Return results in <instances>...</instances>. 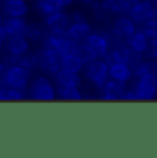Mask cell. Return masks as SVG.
Listing matches in <instances>:
<instances>
[{"label": "cell", "instance_id": "obj_1", "mask_svg": "<svg viewBox=\"0 0 157 158\" xmlns=\"http://www.w3.org/2000/svg\"><path fill=\"white\" fill-rule=\"evenodd\" d=\"M32 80V70L26 69L21 65H8L6 68V72L2 77V81L6 87L17 88V89L25 91L28 89V85Z\"/></svg>", "mask_w": 157, "mask_h": 158}, {"label": "cell", "instance_id": "obj_2", "mask_svg": "<svg viewBox=\"0 0 157 158\" xmlns=\"http://www.w3.org/2000/svg\"><path fill=\"white\" fill-rule=\"evenodd\" d=\"M28 94L35 101L50 102L57 98V88L46 76H37L31 80L28 85Z\"/></svg>", "mask_w": 157, "mask_h": 158}, {"label": "cell", "instance_id": "obj_3", "mask_svg": "<svg viewBox=\"0 0 157 158\" xmlns=\"http://www.w3.org/2000/svg\"><path fill=\"white\" fill-rule=\"evenodd\" d=\"M83 69L87 80L98 88H102V85L109 78V65L102 58H96L91 62L86 63Z\"/></svg>", "mask_w": 157, "mask_h": 158}, {"label": "cell", "instance_id": "obj_4", "mask_svg": "<svg viewBox=\"0 0 157 158\" xmlns=\"http://www.w3.org/2000/svg\"><path fill=\"white\" fill-rule=\"evenodd\" d=\"M134 94L137 101H152L157 96V78L153 74H143L138 77Z\"/></svg>", "mask_w": 157, "mask_h": 158}, {"label": "cell", "instance_id": "obj_5", "mask_svg": "<svg viewBox=\"0 0 157 158\" xmlns=\"http://www.w3.org/2000/svg\"><path fill=\"white\" fill-rule=\"evenodd\" d=\"M37 55V66H40L44 72H47L48 74L54 76L57 72L61 69V63H59V55L55 54L54 51L43 48L39 52H36Z\"/></svg>", "mask_w": 157, "mask_h": 158}, {"label": "cell", "instance_id": "obj_6", "mask_svg": "<svg viewBox=\"0 0 157 158\" xmlns=\"http://www.w3.org/2000/svg\"><path fill=\"white\" fill-rule=\"evenodd\" d=\"M153 13H155L153 3L146 2V0H139V3L132 8V11L128 15L135 22V25H143L145 22L153 18Z\"/></svg>", "mask_w": 157, "mask_h": 158}, {"label": "cell", "instance_id": "obj_7", "mask_svg": "<svg viewBox=\"0 0 157 158\" xmlns=\"http://www.w3.org/2000/svg\"><path fill=\"white\" fill-rule=\"evenodd\" d=\"M83 41L94 51L96 58H102V59H104L105 55L108 54L109 47H110L109 40H108L106 36L99 35V33H94V32L90 33Z\"/></svg>", "mask_w": 157, "mask_h": 158}, {"label": "cell", "instance_id": "obj_8", "mask_svg": "<svg viewBox=\"0 0 157 158\" xmlns=\"http://www.w3.org/2000/svg\"><path fill=\"white\" fill-rule=\"evenodd\" d=\"M102 99L105 101H120L121 95L127 91V83H123V81H117V80H109L102 85Z\"/></svg>", "mask_w": 157, "mask_h": 158}, {"label": "cell", "instance_id": "obj_9", "mask_svg": "<svg viewBox=\"0 0 157 158\" xmlns=\"http://www.w3.org/2000/svg\"><path fill=\"white\" fill-rule=\"evenodd\" d=\"M6 50L8 55L19 56L31 50V41L25 36H10L6 40Z\"/></svg>", "mask_w": 157, "mask_h": 158}, {"label": "cell", "instance_id": "obj_10", "mask_svg": "<svg viewBox=\"0 0 157 158\" xmlns=\"http://www.w3.org/2000/svg\"><path fill=\"white\" fill-rule=\"evenodd\" d=\"M2 10L7 17H25L29 13V4L26 0H3Z\"/></svg>", "mask_w": 157, "mask_h": 158}, {"label": "cell", "instance_id": "obj_11", "mask_svg": "<svg viewBox=\"0 0 157 158\" xmlns=\"http://www.w3.org/2000/svg\"><path fill=\"white\" fill-rule=\"evenodd\" d=\"M3 28L7 32V36H25L28 22L23 17H7L3 19Z\"/></svg>", "mask_w": 157, "mask_h": 158}, {"label": "cell", "instance_id": "obj_12", "mask_svg": "<svg viewBox=\"0 0 157 158\" xmlns=\"http://www.w3.org/2000/svg\"><path fill=\"white\" fill-rule=\"evenodd\" d=\"M54 77H55L58 87H80L81 83H83L80 73L66 70V69L62 68L54 74Z\"/></svg>", "mask_w": 157, "mask_h": 158}, {"label": "cell", "instance_id": "obj_13", "mask_svg": "<svg viewBox=\"0 0 157 158\" xmlns=\"http://www.w3.org/2000/svg\"><path fill=\"white\" fill-rule=\"evenodd\" d=\"M46 26L48 30H55V29H68V26L70 25V18L66 13H63L62 10L55 11L53 14L46 15Z\"/></svg>", "mask_w": 157, "mask_h": 158}, {"label": "cell", "instance_id": "obj_14", "mask_svg": "<svg viewBox=\"0 0 157 158\" xmlns=\"http://www.w3.org/2000/svg\"><path fill=\"white\" fill-rule=\"evenodd\" d=\"M137 30V25L129 17H120L114 21L113 23V32L120 39H127Z\"/></svg>", "mask_w": 157, "mask_h": 158}, {"label": "cell", "instance_id": "obj_15", "mask_svg": "<svg viewBox=\"0 0 157 158\" xmlns=\"http://www.w3.org/2000/svg\"><path fill=\"white\" fill-rule=\"evenodd\" d=\"M109 77L117 81H123V83H128L132 77V70L127 63L116 62L109 65Z\"/></svg>", "mask_w": 157, "mask_h": 158}, {"label": "cell", "instance_id": "obj_16", "mask_svg": "<svg viewBox=\"0 0 157 158\" xmlns=\"http://www.w3.org/2000/svg\"><path fill=\"white\" fill-rule=\"evenodd\" d=\"M92 32V28L90 22H72V25L68 26V36L69 39L81 41Z\"/></svg>", "mask_w": 157, "mask_h": 158}, {"label": "cell", "instance_id": "obj_17", "mask_svg": "<svg viewBox=\"0 0 157 158\" xmlns=\"http://www.w3.org/2000/svg\"><path fill=\"white\" fill-rule=\"evenodd\" d=\"M125 40H127V44H128V48H131L132 51H137V52L143 54L145 50H146L149 37L139 29V30H135V32L132 33L131 36H128Z\"/></svg>", "mask_w": 157, "mask_h": 158}, {"label": "cell", "instance_id": "obj_18", "mask_svg": "<svg viewBox=\"0 0 157 158\" xmlns=\"http://www.w3.org/2000/svg\"><path fill=\"white\" fill-rule=\"evenodd\" d=\"M59 63H61L62 69L76 73H80L84 68L83 60L78 58V55H73V54H62V55H59Z\"/></svg>", "mask_w": 157, "mask_h": 158}, {"label": "cell", "instance_id": "obj_19", "mask_svg": "<svg viewBox=\"0 0 157 158\" xmlns=\"http://www.w3.org/2000/svg\"><path fill=\"white\" fill-rule=\"evenodd\" d=\"M131 70H132V76H137V77H141L143 74L157 76V60L156 59H149V60L142 59L135 66H132Z\"/></svg>", "mask_w": 157, "mask_h": 158}, {"label": "cell", "instance_id": "obj_20", "mask_svg": "<svg viewBox=\"0 0 157 158\" xmlns=\"http://www.w3.org/2000/svg\"><path fill=\"white\" fill-rule=\"evenodd\" d=\"M65 43H66L65 37H61V36H55V35L48 33V35L44 36V39H43V48L51 50L55 54L61 55L62 51H63V47H65Z\"/></svg>", "mask_w": 157, "mask_h": 158}, {"label": "cell", "instance_id": "obj_21", "mask_svg": "<svg viewBox=\"0 0 157 158\" xmlns=\"http://www.w3.org/2000/svg\"><path fill=\"white\" fill-rule=\"evenodd\" d=\"M35 7L37 11H40L41 14L46 17L48 14H53L55 11H59L63 8L59 0H36Z\"/></svg>", "mask_w": 157, "mask_h": 158}, {"label": "cell", "instance_id": "obj_22", "mask_svg": "<svg viewBox=\"0 0 157 158\" xmlns=\"http://www.w3.org/2000/svg\"><path fill=\"white\" fill-rule=\"evenodd\" d=\"M57 96L63 101H81L83 92L80 87H59L57 89Z\"/></svg>", "mask_w": 157, "mask_h": 158}, {"label": "cell", "instance_id": "obj_23", "mask_svg": "<svg viewBox=\"0 0 157 158\" xmlns=\"http://www.w3.org/2000/svg\"><path fill=\"white\" fill-rule=\"evenodd\" d=\"M25 37L28 39L29 41H33V43H37V41L43 40V37H44L43 26L39 25V23H28Z\"/></svg>", "mask_w": 157, "mask_h": 158}, {"label": "cell", "instance_id": "obj_24", "mask_svg": "<svg viewBox=\"0 0 157 158\" xmlns=\"http://www.w3.org/2000/svg\"><path fill=\"white\" fill-rule=\"evenodd\" d=\"M25 99V91L17 89V88L6 87L4 89V102H19Z\"/></svg>", "mask_w": 157, "mask_h": 158}, {"label": "cell", "instance_id": "obj_25", "mask_svg": "<svg viewBox=\"0 0 157 158\" xmlns=\"http://www.w3.org/2000/svg\"><path fill=\"white\" fill-rule=\"evenodd\" d=\"M78 58H80L81 60H83V63L86 65V63L91 62V60L96 59V55L95 52L91 50V48L88 47L86 43H83L80 45V51H78Z\"/></svg>", "mask_w": 157, "mask_h": 158}, {"label": "cell", "instance_id": "obj_26", "mask_svg": "<svg viewBox=\"0 0 157 158\" xmlns=\"http://www.w3.org/2000/svg\"><path fill=\"white\" fill-rule=\"evenodd\" d=\"M99 8L106 13H113V14H121V8H120L119 0H102Z\"/></svg>", "mask_w": 157, "mask_h": 158}, {"label": "cell", "instance_id": "obj_27", "mask_svg": "<svg viewBox=\"0 0 157 158\" xmlns=\"http://www.w3.org/2000/svg\"><path fill=\"white\" fill-rule=\"evenodd\" d=\"M141 30L147 36L149 39H157V21L156 19H149L147 22H145L143 25H141Z\"/></svg>", "mask_w": 157, "mask_h": 158}, {"label": "cell", "instance_id": "obj_28", "mask_svg": "<svg viewBox=\"0 0 157 158\" xmlns=\"http://www.w3.org/2000/svg\"><path fill=\"white\" fill-rule=\"evenodd\" d=\"M80 45L81 44L78 43L77 40H73V39H66V43H65V47H63L62 54H73V55H78Z\"/></svg>", "mask_w": 157, "mask_h": 158}, {"label": "cell", "instance_id": "obj_29", "mask_svg": "<svg viewBox=\"0 0 157 158\" xmlns=\"http://www.w3.org/2000/svg\"><path fill=\"white\" fill-rule=\"evenodd\" d=\"M143 55L149 56L150 59L157 60V39H149L147 40V45H146V50H145Z\"/></svg>", "mask_w": 157, "mask_h": 158}, {"label": "cell", "instance_id": "obj_30", "mask_svg": "<svg viewBox=\"0 0 157 158\" xmlns=\"http://www.w3.org/2000/svg\"><path fill=\"white\" fill-rule=\"evenodd\" d=\"M138 3H139V0H119L121 14H129Z\"/></svg>", "mask_w": 157, "mask_h": 158}, {"label": "cell", "instance_id": "obj_31", "mask_svg": "<svg viewBox=\"0 0 157 158\" xmlns=\"http://www.w3.org/2000/svg\"><path fill=\"white\" fill-rule=\"evenodd\" d=\"M72 21L73 22H87L88 18H87V14L84 11H74L73 15H72Z\"/></svg>", "mask_w": 157, "mask_h": 158}, {"label": "cell", "instance_id": "obj_32", "mask_svg": "<svg viewBox=\"0 0 157 158\" xmlns=\"http://www.w3.org/2000/svg\"><path fill=\"white\" fill-rule=\"evenodd\" d=\"M7 32L4 30V28H3V25H0V40H3V41H6L7 40Z\"/></svg>", "mask_w": 157, "mask_h": 158}, {"label": "cell", "instance_id": "obj_33", "mask_svg": "<svg viewBox=\"0 0 157 158\" xmlns=\"http://www.w3.org/2000/svg\"><path fill=\"white\" fill-rule=\"evenodd\" d=\"M6 68H7V65H6L4 62H0V80H2L3 74H4V72H6Z\"/></svg>", "mask_w": 157, "mask_h": 158}, {"label": "cell", "instance_id": "obj_34", "mask_svg": "<svg viewBox=\"0 0 157 158\" xmlns=\"http://www.w3.org/2000/svg\"><path fill=\"white\" fill-rule=\"evenodd\" d=\"M61 2V4L63 6V7H66V6H70L72 3H73V0H59Z\"/></svg>", "mask_w": 157, "mask_h": 158}, {"label": "cell", "instance_id": "obj_35", "mask_svg": "<svg viewBox=\"0 0 157 158\" xmlns=\"http://www.w3.org/2000/svg\"><path fill=\"white\" fill-rule=\"evenodd\" d=\"M153 19L157 21V7H155V13H153Z\"/></svg>", "mask_w": 157, "mask_h": 158}, {"label": "cell", "instance_id": "obj_36", "mask_svg": "<svg viewBox=\"0 0 157 158\" xmlns=\"http://www.w3.org/2000/svg\"><path fill=\"white\" fill-rule=\"evenodd\" d=\"M3 44H4V41H3V40H0V51L3 50Z\"/></svg>", "mask_w": 157, "mask_h": 158}, {"label": "cell", "instance_id": "obj_37", "mask_svg": "<svg viewBox=\"0 0 157 158\" xmlns=\"http://www.w3.org/2000/svg\"><path fill=\"white\" fill-rule=\"evenodd\" d=\"M3 19H4V18H3V15L0 14V25H2V23H3Z\"/></svg>", "mask_w": 157, "mask_h": 158}, {"label": "cell", "instance_id": "obj_38", "mask_svg": "<svg viewBox=\"0 0 157 158\" xmlns=\"http://www.w3.org/2000/svg\"><path fill=\"white\" fill-rule=\"evenodd\" d=\"M146 2H150V3H155L156 0H146Z\"/></svg>", "mask_w": 157, "mask_h": 158}, {"label": "cell", "instance_id": "obj_39", "mask_svg": "<svg viewBox=\"0 0 157 158\" xmlns=\"http://www.w3.org/2000/svg\"><path fill=\"white\" fill-rule=\"evenodd\" d=\"M83 2H91V0H83Z\"/></svg>", "mask_w": 157, "mask_h": 158}, {"label": "cell", "instance_id": "obj_40", "mask_svg": "<svg viewBox=\"0 0 157 158\" xmlns=\"http://www.w3.org/2000/svg\"><path fill=\"white\" fill-rule=\"evenodd\" d=\"M155 3H156V4H157V0H156V2H155Z\"/></svg>", "mask_w": 157, "mask_h": 158}, {"label": "cell", "instance_id": "obj_41", "mask_svg": "<svg viewBox=\"0 0 157 158\" xmlns=\"http://www.w3.org/2000/svg\"><path fill=\"white\" fill-rule=\"evenodd\" d=\"M156 78H157V76H156Z\"/></svg>", "mask_w": 157, "mask_h": 158}]
</instances>
